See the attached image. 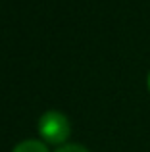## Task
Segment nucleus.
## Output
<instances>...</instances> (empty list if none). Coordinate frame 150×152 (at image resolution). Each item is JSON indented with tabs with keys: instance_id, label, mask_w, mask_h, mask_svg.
Listing matches in <instances>:
<instances>
[{
	"instance_id": "nucleus-4",
	"label": "nucleus",
	"mask_w": 150,
	"mask_h": 152,
	"mask_svg": "<svg viewBox=\"0 0 150 152\" xmlns=\"http://www.w3.org/2000/svg\"><path fill=\"white\" fill-rule=\"evenodd\" d=\"M148 91H150V73H148Z\"/></svg>"
},
{
	"instance_id": "nucleus-2",
	"label": "nucleus",
	"mask_w": 150,
	"mask_h": 152,
	"mask_svg": "<svg viewBox=\"0 0 150 152\" xmlns=\"http://www.w3.org/2000/svg\"><path fill=\"white\" fill-rule=\"evenodd\" d=\"M12 152H48V148H46V145H44V142H41V141L27 139V141L15 145Z\"/></svg>"
},
{
	"instance_id": "nucleus-1",
	"label": "nucleus",
	"mask_w": 150,
	"mask_h": 152,
	"mask_svg": "<svg viewBox=\"0 0 150 152\" xmlns=\"http://www.w3.org/2000/svg\"><path fill=\"white\" fill-rule=\"evenodd\" d=\"M39 133L50 145H62L69 137V121L60 112H46L39 119Z\"/></svg>"
},
{
	"instance_id": "nucleus-3",
	"label": "nucleus",
	"mask_w": 150,
	"mask_h": 152,
	"mask_svg": "<svg viewBox=\"0 0 150 152\" xmlns=\"http://www.w3.org/2000/svg\"><path fill=\"white\" fill-rule=\"evenodd\" d=\"M56 152H89V150H87L85 146H81V145H64Z\"/></svg>"
}]
</instances>
